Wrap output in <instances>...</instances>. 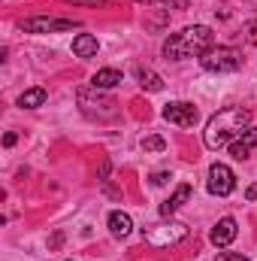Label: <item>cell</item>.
Returning <instances> with one entry per match:
<instances>
[{"instance_id": "cell-4", "label": "cell", "mask_w": 257, "mask_h": 261, "mask_svg": "<svg viewBox=\"0 0 257 261\" xmlns=\"http://www.w3.org/2000/svg\"><path fill=\"white\" fill-rule=\"evenodd\" d=\"M79 107H82V113L85 116H91V119H112L115 113H118V103L109 97V94H103V88H79Z\"/></svg>"}, {"instance_id": "cell-8", "label": "cell", "mask_w": 257, "mask_h": 261, "mask_svg": "<svg viewBox=\"0 0 257 261\" xmlns=\"http://www.w3.org/2000/svg\"><path fill=\"white\" fill-rule=\"evenodd\" d=\"M236 189V176H233V170L227 167V164H212L209 167V192L215 197H227L230 192Z\"/></svg>"}, {"instance_id": "cell-14", "label": "cell", "mask_w": 257, "mask_h": 261, "mask_svg": "<svg viewBox=\"0 0 257 261\" xmlns=\"http://www.w3.org/2000/svg\"><path fill=\"white\" fill-rule=\"evenodd\" d=\"M91 85L94 88H115V85H121V73L118 70H112V67H106V70H97L94 73V79H91Z\"/></svg>"}, {"instance_id": "cell-25", "label": "cell", "mask_w": 257, "mask_h": 261, "mask_svg": "<svg viewBox=\"0 0 257 261\" xmlns=\"http://www.w3.org/2000/svg\"><path fill=\"white\" fill-rule=\"evenodd\" d=\"M245 197H248V200H257V186H248V192H245Z\"/></svg>"}, {"instance_id": "cell-22", "label": "cell", "mask_w": 257, "mask_h": 261, "mask_svg": "<svg viewBox=\"0 0 257 261\" xmlns=\"http://www.w3.org/2000/svg\"><path fill=\"white\" fill-rule=\"evenodd\" d=\"M167 179H170V173H154L151 176V186H167Z\"/></svg>"}, {"instance_id": "cell-13", "label": "cell", "mask_w": 257, "mask_h": 261, "mask_svg": "<svg viewBox=\"0 0 257 261\" xmlns=\"http://www.w3.org/2000/svg\"><path fill=\"white\" fill-rule=\"evenodd\" d=\"M109 231H112V237H127L130 231H133V219H130L127 213H121V210H115V213H109Z\"/></svg>"}, {"instance_id": "cell-24", "label": "cell", "mask_w": 257, "mask_h": 261, "mask_svg": "<svg viewBox=\"0 0 257 261\" xmlns=\"http://www.w3.org/2000/svg\"><path fill=\"white\" fill-rule=\"evenodd\" d=\"M61 243H64V234H61V231H58V234H55V237H52V249H58V246H61Z\"/></svg>"}, {"instance_id": "cell-12", "label": "cell", "mask_w": 257, "mask_h": 261, "mask_svg": "<svg viewBox=\"0 0 257 261\" xmlns=\"http://www.w3.org/2000/svg\"><path fill=\"white\" fill-rule=\"evenodd\" d=\"M97 49H100V43H97V37H91V34H79V37L73 40V55H76V58H94Z\"/></svg>"}, {"instance_id": "cell-23", "label": "cell", "mask_w": 257, "mask_h": 261, "mask_svg": "<svg viewBox=\"0 0 257 261\" xmlns=\"http://www.w3.org/2000/svg\"><path fill=\"white\" fill-rule=\"evenodd\" d=\"M15 140H18V134H12V130H9V134L3 137V146H15Z\"/></svg>"}, {"instance_id": "cell-15", "label": "cell", "mask_w": 257, "mask_h": 261, "mask_svg": "<svg viewBox=\"0 0 257 261\" xmlns=\"http://www.w3.org/2000/svg\"><path fill=\"white\" fill-rule=\"evenodd\" d=\"M46 103V88H27L21 97H18V107H24V110H37V107H43Z\"/></svg>"}, {"instance_id": "cell-9", "label": "cell", "mask_w": 257, "mask_h": 261, "mask_svg": "<svg viewBox=\"0 0 257 261\" xmlns=\"http://www.w3.org/2000/svg\"><path fill=\"white\" fill-rule=\"evenodd\" d=\"M236 234H239V225H236V219H233V216H224V219H218V225L212 228L209 240H212V246L224 249V246H230V243L236 240Z\"/></svg>"}, {"instance_id": "cell-11", "label": "cell", "mask_w": 257, "mask_h": 261, "mask_svg": "<svg viewBox=\"0 0 257 261\" xmlns=\"http://www.w3.org/2000/svg\"><path fill=\"white\" fill-rule=\"evenodd\" d=\"M191 195H194V189L188 186V182H182V186L176 189V195L160 203V216H164V219H170L176 210H182V203H188V200H191Z\"/></svg>"}, {"instance_id": "cell-18", "label": "cell", "mask_w": 257, "mask_h": 261, "mask_svg": "<svg viewBox=\"0 0 257 261\" xmlns=\"http://www.w3.org/2000/svg\"><path fill=\"white\" fill-rule=\"evenodd\" d=\"M215 261H248V258L239 255V252H215Z\"/></svg>"}, {"instance_id": "cell-2", "label": "cell", "mask_w": 257, "mask_h": 261, "mask_svg": "<svg viewBox=\"0 0 257 261\" xmlns=\"http://www.w3.org/2000/svg\"><path fill=\"white\" fill-rule=\"evenodd\" d=\"M209 49H215V34L209 24H191L173 34L164 43V58L170 61H185V58H203Z\"/></svg>"}, {"instance_id": "cell-1", "label": "cell", "mask_w": 257, "mask_h": 261, "mask_svg": "<svg viewBox=\"0 0 257 261\" xmlns=\"http://www.w3.org/2000/svg\"><path fill=\"white\" fill-rule=\"evenodd\" d=\"M248 122H251V113L242 110V107H224V110H218V113L206 122V130H203L206 149L230 146L242 130L248 128Z\"/></svg>"}, {"instance_id": "cell-6", "label": "cell", "mask_w": 257, "mask_h": 261, "mask_svg": "<svg viewBox=\"0 0 257 261\" xmlns=\"http://www.w3.org/2000/svg\"><path fill=\"white\" fill-rule=\"evenodd\" d=\"M79 28L76 18H49V15H34V18H24L21 21V31L24 34H58V31H73Z\"/></svg>"}, {"instance_id": "cell-5", "label": "cell", "mask_w": 257, "mask_h": 261, "mask_svg": "<svg viewBox=\"0 0 257 261\" xmlns=\"http://www.w3.org/2000/svg\"><path fill=\"white\" fill-rule=\"evenodd\" d=\"M203 70L209 73H236L242 67V55L230 46H218V49H209L203 58H200Z\"/></svg>"}, {"instance_id": "cell-17", "label": "cell", "mask_w": 257, "mask_h": 261, "mask_svg": "<svg viewBox=\"0 0 257 261\" xmlns=\"http://www.w3.org/2000/svg\"><path fill=\"white\" fill-rule=\"evenodd\" d=\"M142 149H145V152H164V149H167V140H164V137H157V134L142 137Z\"/></svg>"}, {"instance_id": "cell-19", "label": "cell", "mask_w": 257, "mask_h": 261, "mask_svg": "<svg viewBox=\"0 0 257 261\" xmlns=\"http://www.w3.org/2000/svg\"><path fill=\"white\" fill-rule=\"evenodd\" d=\"M245 40L257 46V21H248V24H245Z\"/></svg>"}, {"instance_id": "cell-16", "label": "cell", "mask_w": 257, "mask_h": 261, "mask_svg": "<svg viewBox=\"0 0 257 261\" xmlns=\"http://www.w3.org/2000/svg\"><path fill=\"white\" fill-rule=\"evenodd\" d=\"M136 76H139V85H142L145 91H164V79H160L154 70H139Z\"/></svg>"}, {"instance_id": "cell-21", "label": "cell", "mask_w": 257, "mask_h": 261, "mask_svg": "<svg viewBox=\"0 0 257 261\" xmlns=\"http://www.w3.org/2000/svg\"><path fill=\"white\" fill-rule=\"evenodd\" d=\"M73 6H100V3H109V0H67Z\"/></svg>"}, {"instance_id": "cell-20", "label": "cell", "mask_w": 257, "mask_h": 261, "mask_svg": "<svg viewBox=\"0 0 257 261\" xmlns=\"http://www.w3.org/2000/svg\"><path fill=\"white\" fill-rule=\"evenodd\" d=\"M136 3H142V6H154V9H167V6H170V0H136Z\"/></svg>"}, {"instance_id": "cell-7", "label": "cell", "mask_w": 257, "mask_h": 261, "mask_svg": "<svg viewBox=\"0 0 257 261\" xmlns=\"http://www.w3.org/2000/svg\"><path fill=\"white\" fill-rule=\"evenodd\" d=\"M170 125H179V128H194L197 122H200V110L188 103V100H173V103H167L164 107V113H160Z\"/></svg>"}, {"instance_id": "cell-10", "label": "cell", "mask_w": 257, "mask_h": 261, "mask_svg": "<svg viewBox=\"0 0 257 261\" xmlns=\"http://www.w3.org/2000/svg\"><path fill=\"white\" fill-rule=\"evenodd\" d=\"M257 146V128H245L233 143H230V155L236 158V161H242V158H248V152Z\"/></svg>"}, {"instance_id": "cell-3", "label": "cell", "mask_w": 257, "mask_h": 261, "mask_svg": "<svg viewBox=\"0 0 257 261\" xmlns=\"http://www.w3.org/2000/svg\"><path fill=\"white\" fill-rule=\"evenodd\" d=\"M185 237H188V225H185V222H160V225L142 228V240H145L148 246H154V249L179 246Z\"/></svg>"}]
</instances>
